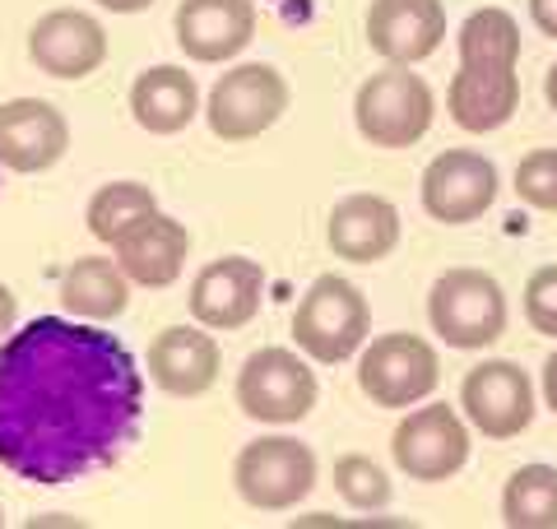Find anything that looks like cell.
I'll list each match as a JSON object with an SVG mask.
<instances>
[{
  "mask_svg": "<svg viewBox=\"0 0 557 529\" xmlns=\"http://www.w3.org/2000/svg\"><path fill=\"white\" fill-rule=\"evenodd\" d=\"M145 418L131 348L94 321L38 316L0 344V469L24 483H75L116 465Z\"/></svg>",
  "mask_w": 557,
  "mask_h": 529,
  "instance_id": "obj_1",
  "label": "cell"
},
{
  "mask_svg": "<svg viewBox=\"0 0 557 529\" xmlns=\"http://www.w3.org/2000/svg\"><path fill=\"white\" fill-rule=\"evenodd\" d=\"M520 28L507 10L483 5L460 28V70L450 79L446 112L460 131H502L520 108Z\"/></svg>",
  "mask_w": 557,
  "mask_h": 529,
  "instance_id": "obj_2",
  "label": "cell"
},
{
  "mask_svg": "<svg viewBox=\"0 0 557 529\" xmlns=\"http://www.w3.org/2000/svg\"><path fill=\"white\" fill-rule=\"evenodd\" d=\"M372 334V307L358 284L339 274H321L317 284L302 293L298 311H293V340L311 362L335 367L362 353Z\"/></svg>",
  "mask_w": 557,
  "mask_h": 529,
  "instance_id": "obj_3",
  "label": "cell"
},
{
  "mask_svg": "<svg viewBox=\"0 0 557 529\" xmlns=\"http://www.w3.org/2000/svg\"><path fill=\"white\" fill-rule=\"evenodd\" d=\"M432 116H437V98H432L428 79L409 65L376 70L372 79H362L354 98V121L358 135L376 149H409L428 135Z\"/></svg>",
  "mask_w": 557,
  "mask_h": 529,
  "instance_id": "obj_4",
  "label": "cell"
},
{
  "mask_svg": "<svg viewBox=\"0 0 557 529\" xmlns=\"http://www.w3.org/2000/svg\"><path fill=\"white\" fill-rule=\"evenodd\" d=\"M428 321L437 330V340L450 348H487L507 330V293L487 270L460 264L446 270L428 293Z\"/></svg>",
  "mask_w": 557,
  "mask_h": 529,
  "instance_id": "obj_5",
  "label": "cell"
},
{
  "mask_svg": "<svg viewBox=\"0 0 557 529\" xmlns=\"http://www.w3.org/2000/svg\"><path fill=\"white\" fill-rule=\"evenodd\" d=\"M288 79L265 61H247L223 70L219 84L209 88L205 121L223 145H242V139L265 135L278 116L288 112Z\"/></svg>",
  "mask_w": 557,
  "mask_h": 529,
  "instance_id": "obj_6",
  "label": "cell"
},
{
  "mask_svg": "<svg viewBox=\"0 0 557 529\" xmlns=\"http://www.w3.org/2000/svg\"><path fill=\"white\" fill-rule=\"evenodd\" d=\"M358 385L381 409H409L442 385V358L423 334H376L358 358Z\"/></svg>",
  "mask_w": 557,
  "mask_h": 529,
  "instance_id": "obj_7",
  "label": "cell"
},
{
  "mask_svg": "<svg viewBox=\"0 0 557 529\" xmlns=\"http://www.w3.org/2000/svg\"><path fill=\"white\" fill-rule=\"evenodd\" d=\"M233 483L256 510H293L317 488V455L298 436H260L237 451Z\"/></svg>",
  "mask_w": 557,
  "mask_h": 529,
  "instance_id": "obj_8",
  "label": "cell"
},
{
  "mask_svg": "<svg viewBox=\"0 0 557 529\" xmlns=\"http://www.w3.org/2000/svg\"><path fill=\"white\" fill-rule=\"evenodd\" d=\"M237 404L256 422H302L317 404V372L293 348H260L237 372Z\"/></svg>",
  "mask_w": 557,
  "mask_h": 529,
  "instance_id": "obj_9",
  "label": "cell"
},
{
  "mask_svg": "<svg viewBox=\"0 0 557 529\" xmlns=\"http://www.w3.org/2000/svg\"><path fill=\"white\" fill-rule=\"evenodd\" d=\"M395 465L418 483L456 479L469 460V428L450 404H423L413 409L391 436Z\"/></svg>",
  "mask_w": 557,
  "mask_h": 529,
  "instance_id": "obj_10",
  "label": "cell"
},
{
  "mask_svg": "<svg viewBox=\"0 0 557 529\" xmlns=\"http://www.w3.org/2000/svg\"><path fill=\"white\" fill-rule=\"evenodd\" d=\"M460 404H465V418L487 441L520 436L534 422V385L525 377V367H516L507 358H487L479 367H469V377L460 385Z\"/></svg>",
  "mask_w": 557,
  "mask_h": 529,
  "instance_id": "obj_11",
  "label": "cell"
},
{
  "mask_svg": "<svg viewBox=\"0 0 557 529\" xmlns=\"http://www.w3.org/2000/svg\"><path fill=\"white\" fill-rule=\"evenodd\" d=\"M497 200L493 158L474 149H446L423 172V209L437 223H474Z\"/></svg>",
  "mask_w": 557,
  "mask_h": 529,
  "instance_id": "obj_12",
  "label": "cell"
},
{
  "mask_svg": "<svg viewBox=\"0 0 557 529\" xmlns=\"http://www.w3.org/2000/svg\"><path fill=\"white\" fill-rule=\"evenodd\" d=\"M265 303V270L251 256H223L209 260L190 279V316L205 330H242L260 316Z\"/></svg>",
  "mask_w": 557,
  "mask_h": 529,
  "instance_id": "obj_13",
  "label": "cell"
},
{
  "mask_svg": "<svg viewBox=\"0 0 557 529\" xmlns=\"http://www.w3.org/2000/svg\"><path fill=\"white\" fill-rule=\"evenodd\" d=\"M70 149V121L47 98H10L0 102V168L10 172H47Z\"/></svg>",
  "mask_w": 557,
  "mask_h": 529,
  "instance_id": "obj_14",
  "label": "cell"
},
{
  "mask_svg": "<svg viewBox=\"0 0 557 529\" xmlns=\"http://www.w3.org/2000/svg\"><path fill=\"white\" fill-rule=\"evenodd\" d=\"M28 57L51 79H89L108 61V33L84 10H47L28 28Z\"/></svg>",
  "mask_w": 557,
  "mask_h": 529,
  "instance_id": "obj_15",
  "label": "cell"
},
{
  "mask_svg": "<svg viewBox=\"0 0 557 529\" xmlns=\"http://www.w3.org/2000/svg\"><path fill=\"white\" fill-rule=\"evenodd\" d=\"M172 33H177V47L190 61L223 65L251 47L256 5L251 0H182Z\"/></svg>",
  "mask_w": 557,
  "mask_h": 529,
  "instance_id": "obj_16",
  "label": "cell"
},
{
  "mask_svg": "<svg viewBox=\"0 0 557 529\" xmlns=\"http://www.w3.org/2000/svg\"><path fill=\"white\" fill-rule=\"evenodd\" d=\"M446 38L442 0H372L368 10V47L386 65H418Z\"/></svg>",
  "mask_w": 557,
  "mask_h": 529,
  "instance_id": "obj_17",
  "label": "cell"
},
{
  "mask_svg": "<svg viewBox=\"0 0 557 529\" xmlns=\"http://www.w3.org/2000/svg\"><path fill=\"white\" fill-rule=\"evenodd\" d=\"M219 367H223V353L209 330L168 325L149 344V381L172 399H196L205 391H214Z\"/></svg>",
  "mask_w": 557,
  "mask_h": 529,
  "instance_id": "obj_18",
  "label": "cell"
},
{
  "mask_svg": "<svg viewBox=\"0 0 557 529\" xmlns=\"http://www.w3.org/2000/svg\"><path fill=\"white\" fill-rule=\"evenodd\" d=\"M325 242H330V251L344 256V260L376 264L399 246V209L386 196H372V190L344 196L335 209H330Z\"/></svg>",
  "mask_w": 557,
  "mask_h": 529,
  "instance_id": "obj_19",
  "label": "cell"
},
{
  "mask_svg": "<svg viewBox=\"0 0 557 529\" xmlns=\"http://www.w3.org/2000/svg\"><path fill=\"white\" fill-rule=\"evenodd\" d=\"M116 264L126 270L131 284L139 288H172L182 279V264L190 256V233L168 219V214H149L139 219L126 237H121L116 246Z\"/></svg>",
  "mask_w": 557,
  "mask_h": 529,
  "instance_id": "obj_20",
  "label": "cell"
},
{
  "mask_svg": "<svg viewBox=\"0 0 557 529\" xmlns=\"http://www.w3.org/2000/svg\"><path fill=\"white\" fill-rule=\"evenodd\" d=\"M200 112V84L182 65H153L131 84V116L149 135H177Z\"/></svg>",
  "mask_w": 557,
  "mask_h": 529,
  "instance_id": "obj_21",
  "label": "cell"
},
{
  "mask_svg": "<svg viewBox=\"0 0 557 529\" xmlns=\"http://www.w3.org/2000/svg\"><path fill=\"white\" fill-rule=\"evenodd\" d=\"M61 303L79 321H116L131 307V279L108 256H79L61 279Z\"/></svg>",
  "mask_w": 557,
  "mask_h": 529,
  "instance_id": "obj_22",
  "label": "cell"
},
{
  "mask_svg": "<svg viewBox=\"0 0 557 529\" xmlns=\"http://www.w3.org/2000/svg\"><path fill=\"white\" fill-rule=\"evenodd\" d=\"M502 520L511 529H557V469L520 465L502 488Z\"/></svg>",
  "mask_w": 557,
  "mask_h": 529,
  "instance_id": "obj_23",
  "label": "cell"
},
{
  "mask_svg": "<svg viewBox=\"0 0 557 529\" xmlns=\"http://www.w3.org/2000/svg\"><path fill=\"white\" fill-rule=\"evenodd\" d=\"M149 214H159V200H153V190L145 182H108L102 190H94L89 214L84 219H89V233L98 242L116 246L139 219H149Z\"/></svg>",
  "mask_w": 557,
  "mask_h": 529,
  "instance_id": "obj_24",
  "label": "cell"
},
{
  "mask_svg": "<svg viewBox=\"0 0 557 529\" xmlns=\"http://www.w3.org/2000/svg\"><path fill=\"white\" fill-rule=\"evenodd\" d=\"M335 492L354 510H381L391 502V479L368 455H344L335 460Z\"/></svg>",
  "mask_w": 557,
  "mask_h": 529,
  "instance_id": "obj_25",
  "label": "cell"
},
{
  "mask_svg": "<svg viewBox=\"0 0 557 529\" xmlns=\"http://www.w3.org/2000/svg\"><path fill=\"white\" fill-rule=\"evenodd\" d=\"M516 196L530 209L557 214V149H530L516 163Z\"/></svg>",
  "mask_w": 557,
  "mask_h": 529,
  "instance_id": "obj_26",
  "label": "cell"
},
{
  "mask_svg": "<svg viewBox=\"0 0 557 529\" xmlns=\"http://www.w3.org/2000/svg\"><path fill=\"white\" fill-rule=\"evenodd\" d=\"M525 321L557 340V264H539L525 284Z\"/></svg>",
  "mask_w": 557,
  "mask_h": 529,
  "instance_id": "obj_27",
  "label": "cell"
},
{
  "mask_svg": "<svg viewBox=\"0 0 557 529\" xmlns=\"http://www.w3.org/2000/svg\"><path fill=\"white\" fill-rule=\"evenodd\" d=\"M530 20H534L539 33L557 38V0H530Z\"/></svg>",
  "mask_w": 557,
  "mask_h": 529,
  "instance_id": "obj_28",
  "label": "cell"
},
{
  "mask_svg": "<svg viewBox=\"0 0 557 529\" xmlns=\"http://www.w3.org/2000/svg\"><path fill=\"white\" fill-rule=\"evenodd\" d=\"M14 321H20V297L0 284V340H10L14 334Z\"/></svg>",
  "mask_w": 557,
  "mask_h": 529,
  "instance_id": "obj_29",
  "label": "cell"
},
{
  "mask_svg": "<svg viewBox=\"0 0 557 529\" xmlns=\"http://www.w3.org/2000/svg\"><path fill=\"white\" fill-rule=\"evenodd\" d=\"M544 404H548V409L557 414V353H553V358L544 362Z\"/></svg>",
  "mask_w": 557,
  "mask_h": 529,
  "instance_id": "obj_30",
  "label": "cell"
},
{
  "mask_svg": "<svg viewBox=\"0 0 557 529\" xmlns=\"http://www.w3.org/2000/svg\"><path fill=\"white\" fill-rule=\"evenodd\" d=\"M94 5L102 10H112V14H139V10H149L153 0H94Z\"/></svg>",
  "mask_w": 557,
  "mask_h": 529,
  "instance_id": "obj_31",
  "label": "cell"
},
{
  "mask_svg": "<svg viewBox=\"0 0 557 529\" xmlns=\"http://www.w3.org/2000/svg\"><path fill=\"white\" fill-rule=\"evenodd\" d=\"M544 98H548V108L557 112V61L548 65V79H544Z\"/></svg>",
  "mask_w": 557,
  "mask_h": 529,
  "instance_id": "obj_32",
  "label": "cell"
},
{
  "mask_svg": "<svg viewBox=\"0 0 557 529\" xmlns=\"http://www.w3.org/2000/svg\"><path fill=\"white\" fill-rule=\"evenodd\" d=\"M0 525H5V506H0Z\"/></svg>",
  "mask_w": 557,
  "mask_h": 529,
  "instance_id": "obj_33",
  "label": "cell"
}]
</instances>
